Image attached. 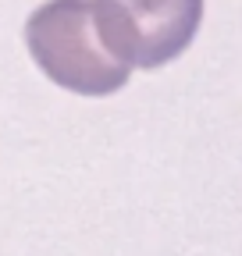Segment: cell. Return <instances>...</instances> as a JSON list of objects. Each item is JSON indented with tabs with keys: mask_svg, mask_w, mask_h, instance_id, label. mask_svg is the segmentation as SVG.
<instances>
[{
	"mask_svg": "<svg viewBox=\"0 0 242 256\" xmlns=\"http://www.w3.org/2000/svg\"><path fill=\"white\" fill-rule=\"evenodd\" d=\"M25 46L54 86L78 96H110L132 75V64L110 50L93 0L40 4L25 22Z\"/></svg>",
	"mask_w": 242,
	"mask_h": 256,
	"instance_id": "cell-1",
	"label": "cell"
},
{
	"mask_svg": "<svg viewBox=\"0 0 242 256\" xmlns=\"http://www.w3.org/2000/svg\"><path fill=\"white\" fill-rule=\"evenodd\" d=\"M110 50L132 68L154 72L182 57L203 22V0H93Z\"/></svg>",
	"mask_w": 242,
	"mask_h": 256,
	"instance_id": "cell-2",
	"label": "cell"
}]
</instances>
